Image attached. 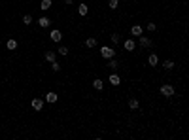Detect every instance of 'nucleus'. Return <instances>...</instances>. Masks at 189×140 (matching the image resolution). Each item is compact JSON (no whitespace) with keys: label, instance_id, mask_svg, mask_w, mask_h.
Segmentation results:
<instances>
[{"label":"nucleus","instance_id":"nucleus-1","mask_svg":"<svg viewBox=\"0 0 189 140\" xmlns=\"http://www.w3.org/2000/svg\"><path fill=\"white\" fill-rule=\"evenodd\" d=\"M100 55H102V59H112V57H115V51L110 45H102L100 47Z\"/></svg>","mask_w":189,"mask_h":140},{"label":"nucleus","instance_id":"nucleus-2","mask_svg":"<svg viewBox=\"0 0 189 140\" xmlns=\"http://www.w3.org/2000/svg\"><path fill=\"white\" fill-rule=\"evenodd\" d=\"M161 95H165V97H174V87L172 85H161Z\"/></svg>","mask_w":189,"mask_h":140},{"label":"nucleus","instance_id":"nucleus-3","mask_svg":"<svg viewBox=\"0 0 189 140\" xmlns=\"http://www.w3.org/2000/svg\"><path fill=\"white\" fill-rule=\"evenodd\" d=\"M49 38H51L53 42H61V40H63V32L59 30V28H55V30L49 32Z\"/></svg>","mask_w":189,"mask_h":140},{"label":"nucleus","instance_id":"nucleus-4","mask_svg":"<svg viewBox=\"0 0 189 140\" xmlns=\"http://www.w3.org/2000/svg\"><path fill=\"white\" fill-rule=\"evenodd\" d=\"M123 47H125L127 51H134V49H136V44H134V40H132V38H129V40H125Z\"/></svg>","mask_w":189,"mask_h":140},{"label":"nucleus","instance_id":"nucleus-5","mask_svg":"<svg viewBox=\"0 0 189 140\" xmlns=\"http://www.w3.org/2000/svg\"><path fill=\"white\" fill-rule=\"evenodd\" d=\"M32 108L36 110V112H40V110L44 108V100H42V99H34V100H32Z\"/></svg>","mask_w":189,"mask_h":140},{"label":"nucleus","instance_id":"nucleus-6","mask_svg":"<svg viewBox=\"0 0 189 140\" xmlns=\"http://www.w3.org/2000/svg\"><path fill=\"white\" fill-rule=\"evenodd\" d=\"M38 25H40L42 28H47L51 25V21H49V17H40L38 19Z\"/></svg>","mask_w":189,"mask_h":140},{"label":"nucleus","instance_id":"nucleus-7","mask_svg":"<svg viewBox=\"0 0 189 140\" xmlns=\"http://www.w3.org/2000/svg\"><path fill=\"white\" fill-rule=\"evenodd\" d=\"M148 63H149V66H157V63H159V57L155 53H151L148 57Z\"/></svg>","mask_w":189,"mask_h":140},{"label":"nucleus","instance_id":"nucleus-8","mask_svg":"<svg viewBox=\"0 0 189 140\" xmlns=\"http://www.w3.org/2000/svg\"><path fill=\"white\" fill-rule=\"evenodd\" d=\"M57 93H55V91H49V93H47V95H45V100H47V102H57Z\"/></svg>","mask_w":189,"mask_h":140},{"label":"nucleus","instance_id":"nucleus-9","mask_svg":"<svg viewBox=\"0 0 189 140\" xmlns=\"http://www.w3.org/2000/svg\"><path fill=\"white\" fill-rule=\"evenodd\" d=\"M6 47H8L9 51H14V49H17V42L14 40V38H9L8 42H6Z\"/></svg>","mask_w":189,"mask_h":140},{"label":"nucleus","instance_id":"nucleus-10","mask_svg":"<svg viewBox=\"0 0 189 140\" xmlns=\"http://www.w3.org/2000/svg\"><path fill=\"white\" fill-rule=\"evenodd\" d=\"M87 11H89V6H87V4H80V6H78V14H80V15H87Z\"/></svg>","mask_w":189,"mask_h":140},{"label":"nucleus","instance_id":"nucleus-11","mask_svg":"<svg viewBox=\"0 0 189 140\" xmlns=\"http://www.w3.org/2000/svg\"><path fill=\"white\" fill-rule=\"evenodd\" d=\"M140 45H142V47H149V45H151V40L140 34Z\"/></svg>","mask_w":189,"mask_h":140},{"label":"nucleus","instance_id":"nucleus-12","mask_svg":"<svg viewBox=\"0 0 189 140\" xmlns=\"http://www.w3.org/2000/svg\"><path fill=\"white\" fill-rule=\"evenodd\" d=\"M93 87H95V89H99V91H102L104 89V81L97 78V80H93Z\"/></svg>","mask_w":189,"mask_h":140},{"label":"nucleus","instance_id":"nucleus-13","mask_svg":"<svg viewBox=\"0 0 189 140\" xmlns=\"http://www.w3.org/2000/svg\"><path fill=\"white\" fill-rule=\"evenodd\" d=\"M110 83H112V85H119V83H121V78L117 76V74H112V76H110Z\"/></svg>","mask_w":189,"mask_h":140},{"label":"nucleus","instance_id":"nucleus-14","mask_svg":"<svg viewBox=\"0 0 189 140\" xmlns=\"http://www.w3.org/2000/svg\"><path fill=\"white\" fill-rule=\"evenodd\" d=\"M131 34L132 36H140V34H142V27H140V25H134V27L131 28Z\"/></svg>","mask_w":189,"mask_h":140},{"label":"nucleus","instance_id":"nucleus-15","mask_svg":"<svg viewBox=\"0 0 189 140\" xmlns=\"http://www.w3.org/2000/svg\"><path fill=\"white\" fill-rule=\"evenodd\" d=\"M138 106H140V104H138L136 99H129V108H131V110H138Z\"/></svg>","mask_w":189,"mask_h":140},{"label":"nucleus","instance_id":"nucleus-16","mask_svg":"<svg viewBox=\"0 0 189 140\" xmlns=\"http://www.w3.org/2000/svg\"><path fill=\"white\" fill-rule=\"evenodd\" d=\"M85 45H87V47H95V45H97V38L89 36V38L85 40Z\"/></svg>","mask_w":189,"mask_h":140},{"label":"nucleus","instance_id":"nucleus-17","mask_svg":"<svg viewBox=\"0 0 189 140\" xmlns=\"http://www.w3.org/2000/svg\"><path fill=\"white\" fill-rule=\"evenodd\" d=\"M55 59H57V55H55V51H47V53H45V61H49V63H53Z\"/></svg>","mask_w":189,"mask_h":140},{"label":"nucleus","instance_id":"nucleus-18","mask_svg":"<svg viewBox=\"0 0 189 140\" xmlns=\"http://www.w3.org/2000/svg\"><path fill=\"white\" fill-rule=\"evenodd\" d=\"M108 66L112 68V70H117V66H119V64H117V61L112 57V59H108Z\"/></svg>","mask_w":189,"mask_h":140},{"label":"nucleus","instance_id":"nucleus-19","mask_svg":"<svg viewBox=\"0 0 189 140\" xmlns=\"http://www.w3.org/2000/svg\"><path fill=\"white\" fill-rule=\"evenodd\" d=\"M40 8H42V9H44V11H45V9H49V8H51V0H42V4H40Z\"/></svg>","mask_w":189,"mask_h":140},{"label":"nucleus","instance_id":"nucleus-20","mask_svg":"<svg viewBox=\"0 0 189 140\" xmlns=\"http://www.w3.org/2000/svg\"><path fill=\"white\" fill-rule=\"evenodd\" d=\"M163 68H165V70H172V68H174V63H172L170 59L165 61V63H163Z\"/></svg>","mask_w":189,"mask_h":140},{"label":"nucleus","instance_id":"nucleus-21","mask_svg":"<svg viewBox=\"0 0 189 140\" xmlns=\"http://www.w3.org/2000/svg\"><path fill=\"white\" fill-rule=\"evenodd\" d=\"M117 6H119V0H110V2H108L110 9H117Z\"/></svg>","mask_w":189,"mask_h":140},{"label":"nucleus","instance_id":"nucleus-22","mask_svg":"<svg viewBox=\"0 0 189 140\" xmlns=\"http://www.w3.org/2000/svg\"><path fill=\"white\" fill-rule=\"evenodd\" d=\"M51 70H53V72H59V70H61V64H59L57 61H53V63H51Z\"/></svg>","mask_w":189,"mask_h":140},{"label":"nucleus","instance_id":"nucleus-23","mask_svg":"<svg viewBox=\"0 0 189 140\" xmlns=\"http://www.w3.org/2000/svg\"><path fill=\"white\" fill-rule=\"evenodd\" d=\"M59 55H68V47L61 45V47H59Z\"/></svg>","mask_w":189,"mask_h":140},{"label":"nucleus","instance_id":"nucleus-24","mask_svg":"<svg viewBox=\"0 0 189 140\" xmlns=\"http://www.w3.org/2000/svg\"><path fill=\"white\" fill-rule=\"evenodd\" d=\"M23 23H25V25H30V23H32V17H30V15H25V17H23Z\"/></svg>","mask_w":189,"mask_h":140},{"label":"nucleus","instance_id":"nucleus-25","mask_svg":"<svg viewBox=\"0 0 189 140\" xmlns=\"http://www.w3.org/2000/svg\"><path fill=\"white\" fill-rule=\"evenodd\" d=\"M112 44H119V34H112Z\"/></svg>","mask_w":189,"mask_h":140},{"label":"nucleus","instance_id":"nucleus-26","mask_svg":"<svg viewBox=\"0 0 189 140\" xmlns=\"http://www.w3.org/2000/svg\"><path fill=\"white\" fill-rule=\"evenodd\" d=\"M148 30H149V32H153V30H155V23H151V21L148 23Z\"/></svg>","mask_w":189,"mask_h":140},{"label":"nucleus","instance_id":"nucleus-27","mask_svg":"<svg viewBox=\"0 0 189 140\" xmlns=\"http://www.w3.org/2000/svg\"><path fill=\"white\" fill-rule=\"evenodd\" d=\"M64 2H66V4H72V0H64Z\"/></svg>","mask_w":189,"mask_h":140}]
</instances>
